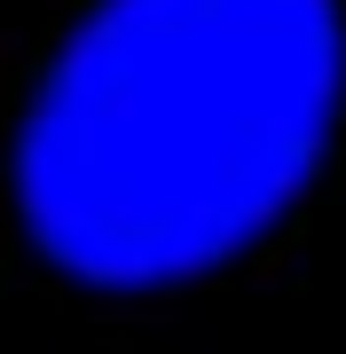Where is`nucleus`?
Here are the masks:
<instances>
[{"instance_id": "1", "label": "nucleus", "mask_w": 346, "mask_h": 354, "mask_svg": "<svg viewBox=\"0 0 346 354\" xmlns=\"http://www.w3.org/2000/svg\"><path fill=\"white\" fill-rule=\"evenodd\" d=\"M338 87L331 0H103L16 142L39 252L110 291L220 268L315 174Z\"/></svg>"}]
</instances>
